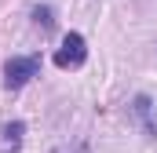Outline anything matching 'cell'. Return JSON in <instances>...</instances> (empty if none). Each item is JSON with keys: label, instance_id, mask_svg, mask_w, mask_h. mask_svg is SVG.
<instances>
[{"label": "cell", "instance_id": "cell-5", "mask_svg": "<svg viewBox=\"0 0 157 153\" xmlns=\"http://www.w3.org/2000/svg\"><path fill=\"white\" fill-rule=\"evenodd\" d=\"M33 22L44 26V29H51V26H55V11H51V7H33Z\"/></svg>", "mask_w": 157, "mask_h": 153}, {"label": "cell", "instance_id": "cell-3", "mask_svg": "<svg viewBox=\"0 0 157 153\" xmlns=\"http://www.w3.org/2000/svg\"><path fill=\"white\" fill-rule=\"evenodd\" d=\"M132 117L143 124L146 139H157V120H154V99L150 95H135L132 99Z\"/></svg>", "mask_w": 157, "mask_h": 153}, {"label": "cell", "instance_id": "cell-6", "mask_svg": "<svg viewBox=\"0 0 157 153\" xmlns=\"http://www.w3.org/2000/svg\"><path fill=\"white\" fill-rule=\"evenodd\" d=\"M70 153H88V150H84V146H73V150H70Z\"/></svg>", "mask_w": 157, "mask_h": 153}, {"label": "cell", "instance_id": "cell-2", "mask_svg": "<svg viewBox=\"0 0 157 153\" xmlns=\"http://www.w3.org/2000/svg\"><path fill=\"white\" fill-rule=\"evenodd\" d=\"M84 58H88V44H84L80 33H70L62 40V47L55 51V66L59 69H77V66H84Z\"/></svg>", "mask_w": 157, "mask_h": 153}, {"label": "cell", "instance_id": "cell-1", "mask_svg": "<svg viewBox=\"0 0 157 153\" xmlns=\"http://www.w3.org/2000/svg\"><path fill=\"white\" fill-rule=\"evenodd\" d=\"M37 73H40V58L37 55H11L4 62V88L18 91V88H26Z\"/></svg>", "mask_w": 157, "mask_h": 153}, {"label": "cell", "instance_id": "cell-4", "mask_svg": "<svg viewBox=\"0 0 157 153\" xmlns=\"http://www.w3.org/2000/svg\"><path fill=\"white\" fill-rule=\"evenodd\" d=\"M22 135H26V124H22V120H7V124H4V142H7V150L4 153H18Z\"/></svg>", "mask_w": 157, "mask_h": 153}]
</instances>
